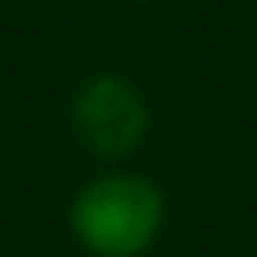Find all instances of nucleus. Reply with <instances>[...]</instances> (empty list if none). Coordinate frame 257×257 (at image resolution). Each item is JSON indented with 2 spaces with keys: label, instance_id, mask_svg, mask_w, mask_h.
<instances>
[{
  "label": "nucleus",
  "instance_id": "obj_1",
  "mask_svg": "<svg viewBox=\"0 0 257 257\" xmlns=\"http://www.w3.org/2000/svg\"><path fill=\"white\" fill-rule=\"evenodd\" d=\"M162 224L167 195L143 172H100L67 205V229L91 257H143Z\"/></svg>",
  "mask_w": 257,
  "mask_h": 257
},
{
  "label": "nucleus",
  "instance_id": "obj_2",
  "mask_svg": "<svg viewBox=\"0 0 257 257\" xmlns=\"http://www.w3.org/2000/svg\"><path fill=\"white\" fill-rule=\"evenodd\" d=\"M67 119L86 153H95L100 162H124L143 148L148 128H153V110H148V95L138 91V81L119 72H100L76 86Z\"/></svg>",
  "mask_w": 257,
  "mask_h": 257
}]
</instances>
